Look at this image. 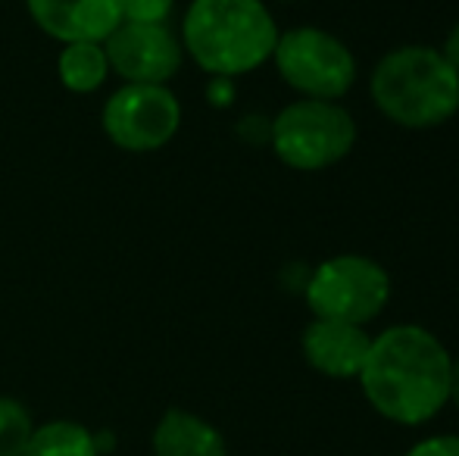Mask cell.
Segmentation results:
<instances>
[{
    "instance_id": "5b68a950",
    "label": "cell",
    "mask_w": 459,
    "mask_h": 456,
    "mask_svg": "<svg viewBox=\"0 0 459 456\" xmlns=\"http://www.w3.org/2000/svg\"><path fill=\"white\" fill-rule=\"evenodd\" d=\"M303 297L313 319L366 325L391 300V275L385 266L359 254H341L309 272Z\"/></svg>"
},
{
    "instance_id": "9c48e42d",
    "label": "cell",
    "mask_w": 459,
    "mask_h": 456,
    "mask_svg": "<svg viewBox=\"0 0 459 456\" xmlns=\"http://www.w3.org/2000/svg\"><path fill=\"white\" fill-rule=\"evenodd\" d=\"M25 10L60 44H103L122 25V0H25Z\"/></svg>"
},
{
    "instance_id": "7a4b0ae2",
    "label": "cell",
    "mask_w": 459,
    "mask_h": 456,
    "mask_svg": "<svg viewBox=\"0 0 459 456\" xmlns=\"http://www.w3.org/2000/svg\"><path fill=\"white\" fill-rule=\"evenodd\" d=\"M278 25L263 0H191L182 47L204 73L238 79L273 60Z\"/></svg>"
},
{
    "instance_id": "9a60e30c",
    "label": "cell",
    "mask_w": 459,
    "mask_h": 456,
    "mask_svg": "<svg viewBox=\"0 0 459 456\" xmlns=\"http://www.w3.org/2000/svg\"><path fill=\"white\" fill-rule=\"evenodd\" d=\"M176 10V0H122V22L166 25Z\"/></svg>"
},
{
    "instance_id": "4fadbf2b",
    "label": "cell",
    "mask_w": 459,
    "mask_h": 456,
    "mask_svg": "<svg viewBox=\"0 0 459 456\" xmlns=\"http://www.w3.org/2000/svg\"><path fill=\"white\" fill-rule=\"evenodd\" d=\"M22 456H100L94 432H88L82 422L56 419L35 426Z\"/></svg>"
},
{
    "instance_id": "ac0fdd59",
    "label": "cell",
    "mask_w": 459,
    "mask_h": 456,
    "mask_svg": "<svg viewBox=\"0 0 459 456\" xmlns=\"http://www.w3.org/2000/svg\"><path fill=\"white\" fill-rule=\"evenodd\" d=\"M441 54H444V60L450 63V66L459 73V22L450 29V35H447V41H444V47H441Z\"/></svg>"
},
{
    "instance_id": "ba28073f",
    "label": "cell",
    "mask_w": 459,
    "mask_h": 456,
    "mask_svg": "<svg viewBox=\"0 0 459 456\" xmlns=\"http://www.w3.org/2000/svg\"><path fill=\"white\" fill-rule=\"evenodd\" d=\"M109 73L119 75L126 85H166L176 79L185 60L182 38L169 25L122 22L103 41Z\"/></svg>"
},
{
    "instance_id": "2e32d148",
    "label": "cell",
    "mask_w": 459,
    "mask_h": 456,
    "mask_svg": "<svg viewBox=\"0 0 459 456\" xmlns=\"http://www.w3.org/2000/svg\"><path fill=\"white\" fill-rule=\"evenodd\" d=\"M403 456H459V434H431L416 441Z\"/></svg>"
},
{
    "instance_id": "6da1fadb",
    "label": "cell",
    "mask_w": 459,
    "mask_h": 456,
    "mask_svg": "<svg viewBox=\"0 0 459 456\" xmlns=\"http://www.w3.org/2000/svg\"><path fill=\"white\" fill-rule=\"evenodd\" d=\"M450 369L454 357L441 338L422 325L403 323L372 338L357 378L381 419L416 428L450 403Z\"/></svg>"
},
{
    "instance_id": "5bb4252c",
    "label": "cell",
    "mask_w": 459,
    "mask_h": 456,
    "mask_svg": "<svg viewBox=\"0 0 459 456\" xmlns=\"http://www.w3.org/2000/svg\"><path fill=\"white\" fill-rule=\"evenodd\" d=\"M31 432H35V422L25 403L0 397V456H22Z\"/></svg>"
},
{
    "instance_id": "e0dca14e",
    "label": "cell",
    "mask_w": 459,
    "mask_h": 456,
    "mask_svg": "<svg viewBox=\"0 0 459 456\" xmlns=\"http://www.w3.org/2000/svg\"><path fill=\"white\" fill-rule=\"evenodd\" d=\"M231 94H235V88H231V79H219V75H212L210 79V100L216 107H229L231 104Z\"/></svg>"
},
{
    "instance_id": "30bf717a",
    "label": "cell",
    "mask_w": 459,
    "mask_h": 456,
    "mask_svg": "<svg viewBox=\"0 0 459 456\" xmlns=\"http://www.w3.org/2000/svg\"><path fill=\"white\" fill-rule=\"evenodd\" d=\"M372 335L366 325L334 323V319H313L303 329L300 347L309 369L328 378H357L366 363Z\"/></svg>"
},
{
    "instance_id": "7c38bea8",
    "label": "cell",
    "mask_w": 459,
    "mask_h": 456,
    "mask_svg": "<svg viewBox=\"0 0 459 456\" xmlns=\"http://www.w3.org/2000/svg\"><path fill=\"white\" fill-rule=\"evenodd\" d=\"M56 73H60L63 88H69L73 94H94L109 79L107 50L97 41L63 44L56 56Z\"/></svg>"
},
{
    "instance_id": "ffe728a7",
    "label": "cell",
    "mask_w": 459,
    "mask_h": 456,
    "mask_svg": "<svg viewBox=\"0 0 459 456\" xmlns=\"http://www.w3.org/2000/svg\"><path fill=\"white\" fill-rule=\"evenodd\" d=\"M284 4H294V0H284Z\"/></svg>"
},
{
    "instance_id": "277c9868",
    "label": "cell",
    "mask_w": 459,
    "mask_h": 456,
    "mask_svg": "<svg viewBox=\"0 0 459 456\" xmlns=\"http://www.w3.org/2000/svg\"><path fill=\"white\" fill-rule=\"evenodd\" d=\"M269 144L288 169L322 172L357 144V122L338 100L303 98L269 122Z\"/></svg>"
},
{
    "instance_id": "3957f363",
    "label": "cell",
    "mask_w": 459,
    "mask_h": 456,
    "mask_svg": "<svg viewBox=\"0 0 459 456\" xmlns=\"http://www.w3.org/2000/svg\"><path fill=\"white\" fill-rule=\"evenodd\" d=\"M368 91L381 116L412 132L437 128L459 113V73L429 44H403L381 56Z\"/></svg>"
},
{
    "instance_id": "8992f818",
    "label": "cell",
    "mask_w": 459,
    "mask_h": 456,
    "mask_svg": "<svg viewBox=\"0 0 459 456\" xmlns=\"http://www.w3.org/2000/svg\"><path fill=\"white\" fill-rule=\"evenodd\" d=\"M273 60L284 85L313 100H338L357 82V56L325 29L300 25L278 35Z\"/></svg>"
},
{
    "instance_id": "8fae6325",
    "label": "cell",
    "mask_w": 459,
    "mask_h": 456,
    "mask_svg": "<svg viewBox=\"0 0 459 456\" xmlns=\"http://www.w3.org/2000/svg\"><path fill=\"white\" fill-rule=\"evenodd\" d=\"M153 456H229L222 432L191 409H166L153 428Z\"/></svg>"
},
{
    "instance_id": "d6986e66",
    "label": "cell",
    "mask_w": 459,
    "mask_h": 456,
    "mask_svg": "<svg viewBox=\"0 0 459 456\" xmlns=\"http://www.w3.org/2000/svg\"><path fill=\"white\" fill-rule=\"evenodd\" d=\"M450 403H456L459 409V357L454 359V369H450Z\"/></svg>"
},
{
    "instance_id": "52a82bcc",
    "label": "cell",
    "mask_w": 459,
    "mask_h": 456,
    "mask_svg": "<svg viewBox=\"0 0 459 456\" xmlns=\"http://www.w3.org/2000/svg\"><path fill=\"white\" fill-rule=\"evenodd\" d=\"M100 125L126 153H153L182 125V104L166 85H122L103 104Z\"/></svg>"
}]
</instances>
